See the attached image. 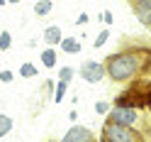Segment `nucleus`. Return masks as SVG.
<instances>
[{
  "instance_id": "1",
  "label": "nucleus",
  "mask_w": 151,
  "mask_h": 142,
  "mask_svg": "<svg viewBox=\"0 0 151 142\" xmlns=\"http://www.w3.org/2000/svg\"><path fill=\"white\" fill-rule=\"evenodd\" d=\"M105 74L115 83H132L151 69V47H127L107 54Z\"/></svg>"
},
{
  "instance_id": "2",
  "label": "nucleus",
  "mask_w": 151,
  "mask_h": 142,
  "mask_svg": "<svg viewBox=\"0 0 151 142\" xmlns=\"http://www.w3.org/2000/svg\"><path fill=\"white\" fill-rule=\"evenodd\" d=\"M100 140L107 142H146V132H141L139 127H124V125H115V122H102V132Z\"/></svg>"
},
{
  "instance_id": "3",
  "label": "nucleus",
  "mask_w": 151,
  "mask_h": 142,
  "mask_svg": "<svg viewBox=\"0 0 151 142\" xmlns=\"http://www.w3.org/2000/svg\"><path fill=\"white\" fill-rule=\"evenodd\" d=\"M107 122H115V125H124V127H137L141 122V113L132 106H112L110 113L105 115Z\"/></svg>"
},
{
  "instance_id": "4",
  "label": "nucleus",
  "mask_w": 151,
  "mask_h": 142,
  "mask_svg": "<svg viewBox=\"0 0 151 142\" xmlns=\"http://www.w3.org/2000/svg\"><path fill=\"white\" fill-rule=\"evenodd\" d=\"M76 74H78V76L86 81V83H100L102 79L107 76V74H105V64H102V61H95V59L83 61L81 69L76 71Z\"/></svg>"
},
{
  "instance_id": "5",
  "label": "nucleus",
  "mask_w": 151,
  "mask_h": 142,
  "mask_svg": "<svg viewBox=\"0 0 151 142\" xmlns=\"http://www.w3.org/2000/svg\"><path fill=\"white\" fill-rule=\"evenodd\" d=\"M61 142H95V135H93V130H90V127L73 122V125L63 132Z\"/></svg>"
},
{
  "instance_id": "6",
  "label": "nucleus",
  "mask_w": 151,
  "mask_h": 142,
  "mask_svg": "<svg viewBox=\"0 0 151 142\" xmlns=\"http://www.w3.org/2000/svg\"><path fill=\"white\" fill-rule=\"evenodd\" d=\"M132 10H134V17L139 20L141 27L151 30V0H129Z\"/></svg>"
},
{
  "instance_id": "7",
  "label": "nucleus",
  "mask_w": 151,
  "mask_h": 142,
  "mask_svg": "<svg viewBox=\"0 0 151 142\" xmlns=\"http://www.w3.org/2000/svg\"><path fill=\"white\" fill-rule=\"evenodd\" d=\"M42 39H44V44H46V47H59V44H61V39H63L61 27H59V25H49V27H46V30L42 32Z\"/></svg>"
},
{
  "instance_id": "8",
  "label": "nucleus",
  "mask_w": 151,
  "mask_h": 142,
  "mask_svg": "<svg viewBox=\"0 0 151 142\" xmlns=\"http://www.w3.org/2000/svg\"><path fill=\"white\" fill-rule=\"evenodd\" d=\"M39 56H42L44 69H56V64H59V52H56V47H44L39 52Z\"/></svg>"
},
{
  "instance_id": "9",
  "label": "nucleus",
  "mask_w": 151,
  "mask_h": 142,
  "mask_svg": "<svg viewBox=\"0 0 151 142\" xmlns=\"http://www.w3.org/2000/svg\"><path fill=\"white\" fill-rule=\"evenodd\" d=\"M59 47H61V52H63V54H78V52L83 49V44H81L78 37H63Z\"/></svg>"
},
{
  "instance_id": "10",
  "label": "nucleus",
  "mask_w": 151,
  "mask_h": 142,
  "mask_svg": "<svg viewBox=\"0 0 151 142\" xmlns=\"http://www.w3.org/2000/svg\"><path fill=\"white\" fill-rule=\"evenodd\" d=\"M51 10H54V3H51V0H37V3H34V15H37V17H46Z\"/></svg>"
},
{
  "instance_id": "11",
  "label": "nucleus",
  "mask_w": 151,
  "mask_h": 142,
  "mask_svg": "<svg viewBox=\"0 0 151 142\" xmlns=\"http://www.w3.org/2000/svg\"><path fill=\"white\" fill-rule=\"evenodd\" d=\"M66 93H68V83H66V81H56V86H54V96H51V100H54V103H61V100L66 98Z\"/></svg>"
},
{
  "instance_id": "12",
  "label": "nucleus",
  "mask_w": 151,
  "mask_h": 142,
  "mask_svg": "<svg viewBox=\"0 0 151 142\" xmlns=\"http://www.w3.org/2000/svg\"><path fill=\"white\" fill-rule=\"evenodd\" d=\"M17 74H20L22 79H34L37 74H39V69H37V64H32V61H24V64L20 66V71H17Z\"/></svg>"
},
{
  "instance_id": "13",
  "label": "nucleus",
  "mask_w": 151,
  "mask_h": 142,
  "mask_svg": "<svg viewBox=\"0 0 151 142\" xmlns=\"http://www.w3.org/2000/svg\"><path fill=\"white\" fill-rule=\"evenodd\" d=\"M107 39H110V27H105V30L98 32V37L93 39V47H95V49H102V47L107 44Z\"/></svg>"
},
{
  "instance_id": "14",
  "label": "nucleus",
  "mask_w": 151,
  "mask_h": 142,
  "mask_svg": "<svg viewBox=\"0 0 151 142\" xmlns=\"http://www.w3.org/2000/svg\"><path fill=\"white\" fill-rule=\"evenodd\" d=\"M10 130H12V118L5 115V113H0V140H3Z\"/></svg>"
},
{
  "instance_id": "15",
  "label": "nucleus",
  "mask_w": 151,
  "mask_h": 142,
  "mask_svg": "<svg viewBox=\"0 0 151 142\" xmlns=\"http://www.w3.org/2000/svg\"><path fill=\"white\" fill-rule=\"evenodd\" d=\"M73 76H76V69H73V66H61V69H59V81L71 83Z\"/></svg>"
},
{
  "instance_id": "16",
  "label": "nucleus",
  "mask_w": 151,
  "mask_h": 142,
  "mask_svg": "<svg viewBox=\"0 0 151 142\" xmlns=\"http://www.w3.org/2000/svg\"><path fill=\"white\" fill-rule=\"evenodd\" d=\"M10 47H12V34L7 30H3L0 32V52H7Z\"/></svg>"
},
{
  "instance_id": "17",
  "label": "nucleus",
  "mask_w": 151,
  "mask_h": 142,
  "mask_svg": "<svg viewBox=\"0 0 151 142\" xmlns=\"http://www.w3.org/2000/svg\"><path fill=\"white\" fill-rule=\"evenodd\" d=\"M110 108H112V106H110L107 100H98V103H95V113H98L100 118H105L107 113H110Z\"/></svg>"
},
{
  "instance_id": "18",
  "label": "nucleus",
  "mask_w": 151,
  "mask_h": 142,
  "mask_svg": "<svg viewBox=\"0 0 151 142\" xmlns=\"http://www.w3.org/2000/svg\"><path fill=\"white\" fill-rule=\"evenodd\" d=\"M100 20H102V25H105V27H110L112 22H115V15H112L110 10H102V12H100Z\"/></svg>"
},
{
  "instance_id": "19",
  "label": "nucleus",
  "mask_w": 151,
  "mask_h": 142,
  "mask_svg": "<svg viewBox=\"0 0 151 142\" xmlns=\"http://www.w3.org/2000/svg\"><path fill=\"white\" fill-rule=\"evenodd\" d=\"M12 79H15V74H12V71H7V69L0 71V81H3V83H12Z\"/></svg>"
},
{
  "instance_id": "20",
  "label": "nucleus",
  "mask_w": 151,
  "mask_h": 142,
  "mask_svg": "<svg viewBox=\"0 0 151 142\" xmlns=\"http://www.w3.org/2000/svg\"><path fill=\"white\" fill-rule=\"evenodd\" d=\"M90 22V15L88 12H81L78 17H76V25H88Z\"/></svg>"
},
{
  "instance_id": "21",
  "label": "nucleus",
  "mask_w": 151,
  "mask_h": 142,
  "mask_svg": "<svg viewBox=\"0 0 151 142\" xmlns=\"http://www.w3.org/2000/svg\"><path fill=\"white\" fill-rule=\"evenodd\" d=\"M68 120H71V122L78 120V110H68Z\"/></svg>"
},
{
  "instance_id": "22",
  "label": "nucleus",
  "mask_w": 151,
  "mask_h": 142,
  "mask_svg": "<svg viewBox=\"0 0 151 142\" xmlns=\"http://www.w3.org/2000/svg\"><path fill=\"white\" fill-rule=\"evenodd\" d=\"M146 110H149V115H151V88H149V96H146Z\"/></svg>"
},
{
  "instance_id": "23",
  "label": "nucleus",
  "mask_w": 151,
  "mask_h": 142,
  "mask_svg": "<svg viewBox=\"0 0 151 142\" xmlns=\"http://www.w3.org/2000/svg\"><path fill=\"white\" fill-rule=\"evenodd\" d=\"M17 3H22V0H7V5H17Z\"/></svg>"
},
{
  "instance_id": "24",
  "label": "nucleus",
  "mask_w": 151,
  "mask_h": 142,
  "mask_svg": "<svg viewBox=\"0 0 151 142\" xmlns=\"http://www.w3.org/2000/svg\"><path fill=\"white\" fill-rule=\"evenodd\" d=\"M149 135H151V115H149Z\"/></svg>"
},
{
  "instance_id": "25",
  "label": "nucleus",
  "mask_w": 151,
  "mask_h": 142,
  "mask_svg": "<svg viewBox=\"0 0 151 142\" xmlns=\"http://www.w3.org/2000/svg\"><path fill=\"white\" fill-rule=\"evenodd\" d=\"M0 5H7V0H0Z\"/></svg>"
},
{
  "instance_id": "26",
  "label": "nucleus",
  "mask_w": 151,
  "mask_h": 142,
  "mask_svg": "<svg viewBox=\"0 0 151 142\" xmlns=\"http://www.w3.org/2000/svg\"><path fill=\"white\" fill-rule=\"evenodd\" d=\"M100 142H107V140H100Z\"/></svg>"
}]
</instances>
